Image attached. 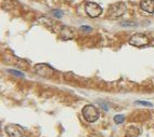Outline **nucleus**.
<instances>
[{
	"instance_id": "nucleus-4",
	"label": "nucleus",
	"mask_w": 154,
	"mask_h": 137,
	"mask_svg": "<svg viewBox=\"0 0 154 137\" xmlns=\"http://www.w3.org/2000/svg\"><path fill=\"white\" fill-rule=\"evenodd\" d=\"M85 10H86V13L88 14L90 17H98L100 16L102 14V8L99 6V4H97L94 2H88L87 4L85 6Z\"/></svg>"
},
{
	"instance_id": "nucleus-8",
	"label": "nucleus",
	"mask_w": 154,
	"mask_h": 137,
	"mask_svg": "<svg viewBox=\"0 0 154 137\" xmlns=\"http://www.w3.org/2000/svg\"><path fill=\"white\" fill-rule=\"evenodd\" d=\"M139 134H140V131H139L137 127L131 126V127H128V129H127V133H126L127 137H137Z\"/></svg>"
},
{
	"instance_id": "nucleus-15",
	"label": "nucleus",
	"mask_w": 154,
	"mask_h": 137,
	"mask_svg": "<svg viewBox=\"0 0 154 137\" xmlns=\"http://www.w3.org/2000/svg\"><path fill=\"white\" fill-rule=\"evenodd\" d=\"M82 29H83V30H86V31H90V30H91V27H89V26H82Z\"/></svg>"
},
{
	"instance_id": "nucleus-2",
	"label": "nucleus",
	"mask_w": 154,
	"mask_h": 137,
	"mask_svg": "<svg viewBox=\"0 0 154 137\" xmlns=\"http://www.w3.org/2000/svg\"><path fill=\"white\" fill-rule=\"evenodd\" d=\"M150 43L149 37L146 36L144 34H135L134 36H131V38L129 39V44L134 45L136 48H143L146 47Z\"/></svg>"
},
{
	"instance_id": "nucleus-3",
	"label": "nucleus",
	"mask_w": 154,
	"mask_h": 137,
	"mask_svg": "<svg viewBox=\"0 0 154 137\" xmlns=\"http://www.w3.org/2000/svg\"><path fill=\"white\" fill-rule=\"evenodd\" d=\"M6 133L9 137H23L24 136V130L22 126L17 124H8L6 126Z\"/></svg>"
},
{
	"instance_id": "nucleus-12",
	"label": "nucleus",
	"mask_w": 154,
	"mask_h": 137,
	"mask_svg": "<svg viewBox=\"0 0 154 137\" xmlns=\"http://www.w3.org/2000/svg\"><path fill=\"white\" fill-rule=\"evenodd\" d=\"M9 72H10V74H14V76H17V77L24 78V74L17 71V70H13V69H10V70H9Z\"/></svg>"
},
{
	"instance_id": "nucleus-14",
	"label": "nucleus",
	"mask_w": 154,
	"mask_h": 137,
	"mask_svg": "<svg viewBox=\"0 0 154 137\" xmlns=\"http://www.w3.org/2000/svg\"><path fill=\"white\" fill-rule=\"evenodd\" d=\"M53 13H54V15L57 17H61L62 15H63V13H62V12H60L59 10H55V11H53Z\"/></svg>"
},
{
	"instance_id": "nucleus-1",
	"label": "nucleus",
	"mask_w": 154,
	"mask_h": 137,
	"mask_svg": "<svg viewBox=\"0 0 154 137\" xmlns=\"http://www.w3.org/2000/svg\"><path fill=\"white\" fill-rule=\"evenodd\" d=\"M82 113L84 119L88 122H96L100 117L99 109L94 105H86L82 110Z\"/></svg>"
},
{
	"instance_id": "nucleus-10",
	"label": "nucleus",
	"mask_w": 154,
	"mask_h": 137,
	"mask_svg": "<svg viewBox=\"0 0 154 137\" xmlns=\"http://www.w3.org/2000/svg\"><path fill=\"white\" fill-rule=\"evenodd\" d=\"M125 121V117L123 115H116L115 117H114V122H115L116 124H121L123 123Z\"/></svg>"
},
{
	"instance_id": "nucleus-7",
	"label": "nucleus",
	"mask_w": 154,
	"mask_h": 137,
	"mask_svg": "<svg viewBox=\"0 0 154 137\" xmlns=\"http://www.w3.org/2000/svg\"><path fill=\"white\" fill-rule=\"evenodd\" d=\"M140 8L146 13H154V0H142L140 2Z\"/></svg>"
},
{
	"instance_id": "nucleus-13",
	"label": "nucleus",
	"mask_w": 154,
	"mask_h": 137,
	"mask_svg": "<svg viewBox=\"0 0 154 137\" xmlns=\"http://www.w3.org/2000/svg\"><path fill=\"white\" fill-rule=\"evenodd\" d=\"M122 26H124V27H131V26H137V24L134 22H122L121 23Z\"/></svg>"
},
{
	"instance_id": "nucleus-6",
	"label": "nucleus",
	"mask_w": 154,
	"mask_h": 137,
	"mask_svg": "<svg viewBox=\"0 0 154 137\" xmlns=\"http://www.w3.org/2000/svg\"><path fill=\"white\" fill-rule=\"evenodd\" d=\"M125 11H126V6L123 2H117L115 4H113L110 8L111 15L115 17H119L121 15H123L125 13Z\"/></svg>"
},
{
	"instance_id": "nucleus-16",
	"label": "nucleus",
	"mask_w": 154,
	"mask_h": 137,
	"mask_svg": "<svg viewBox=\"0 0 154 137\" xmlns=\"http://www.w3.org/2000/svg\"><path fill=\"white\" fill-rule=\"evenodd\" d=\"M100 105H101V107L103 108V109H104L105 111H107V110H109V107L106 106V104H104V103H102V104H100Z\"/></svg>"
},
{
	"instance_id": "nucleus-5",
	"label": "nucleus",
	"mask_w": 154,
	"mask_h": 137,
	"mask_svg": "<svg viewBox=\"0 0 154 137\" xmlns=\"http://www.w3.org/2000/svg\"><path fill=\"white\" fill-rule=\"evenodd\" d=\"M35 70L39 76H42V77L45 78L52 77L53 74V68H51L47 64H37L35 66Z\"/></svg>"
},
{
	"instance_id": "nucleus-9",
	"label": "nucleus",
	"mask_w": 154,
	"mask_h": 137,
	"mask_svg": "<svg viewBox=\"0 0 154 137\" xmlns=\"http://www.w3.org/2000/svg\"><path fill=\"white\" fill-rule=\"evenodd\" d=\"M62 38L64 39V40H67V39H72L73 38V33H72L71 30L67 28V33H65V29L63 28V30H62Z\"/></svg>"
},
{
	"instance_id": "nucleus-11",
	"label": "nucleus",
	"mask_w": 154,
	"mask_h": 137,
	"mask_svg": "<svg viewBox=\"0 0 154 137\" xmlns=\"http://www.w3.org/2000/svg\"><path fill=\"white\" fill-rule=\"evenodd\" d=\"M135 104L142 105V106H146V107H153V104L149 103V101H136Z\"/></svg>"
}]
</instances>
